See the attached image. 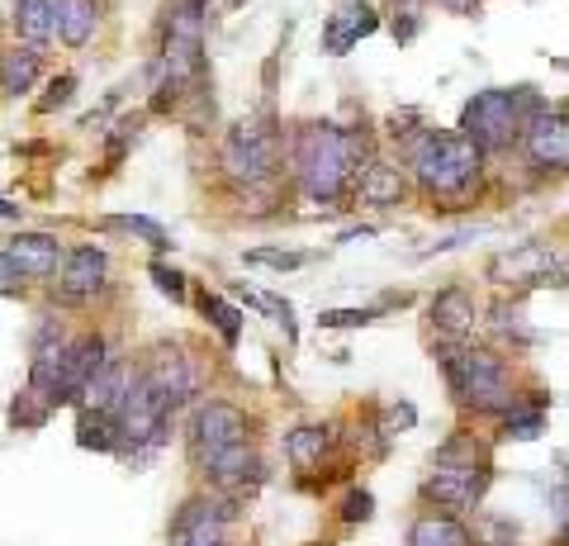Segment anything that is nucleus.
I'll return each instance as SVG.
<instances>
[{
  "mask_svg": "<svg viewBox=\"0 0 569 546\" xmlns=\"http://www.w3.org/2000/svg\"><path fill=\"white\" fill-rule=\"evenodd\" d=\"M475 295L466 286H447L432 295V324L437 332H447V338H470L475 332Z\"/></svg>",
  "mask_w": 569,
  "mask_h": 546,
  "instance_id": "nucleus-17",
  "label": "nucleus"
},
{
  "mask_svg": "<svg viewBox=\"0 0 569 546\" xmlns=\"http://www.w3.org/2000/svg\"><path fill=\"white\" fill-rule=\"evenodd\" d=\"M437 351V366L441 376L451 385V399L460 404L466 414H479V418H503V409L518 399L522 385L512 380L508 361L498 357L489 347H475L466 338H447Z\"/></svg>",
  "mask_w": 569,
  "mask_h": 546,
  "instance_id": "nucleus-2",
  "label": "nucleus"
},
{
  "mask_svg": "<svg viewBox=\"0 0 569 546\" xmlns=\"http://www.w3.org/2000/svg\"><path fill=\"white\" fill-rule=\"evenodd\" d=\"M14 33L29 43V48H43L58 24H52V0H14Z\"/></svg>",
  "mask_w": 569,
  "mask_h": 546,
  "instance_id": "nucleus-26",
  "label": "nucleus"
},
{
  "mask_svg": "<svg viewBox=\"0 0 569 546\" xmlns=\"http://www.w3.org/2000/svg\"><path fill=\"white\" fill-rule=\"evenodd\" d=\"M356 196H361V205H370V209H389L408 196V176L395 162H370L361 171V181H356Z\"/></svg>",
  "mask_w": 569,
  "mask_h": 546,
  "instance_id": "nucleus-19",
  "label": "nucleus"
},
{
  "mask_svg": "<svg viewBox=\"0 0 569 546\" xmlns=\"http://www.w3.org/2000/svg\"><path fill=\"white\" fill-rule=\"evenodd\" d=\"M148 276H152V286H157V290H162V295L171 299V305H186L190 286H186V276L176 271L171 261H152V267H148Z\"/></svg>",
  "mask_w": 569,
  "mask_h": 546,
  "instance_id": "nucleus-31",
  "label": "nucleus"
},
{
  "mask_svg": "<svg viewBox=\"0 0 569 546\" xmlns=\"http://www.w3.org/2000/svg\"><path fill=\"white\" fill-rule=\"evenodd\" d=\"M104 361H110V343H104L100 332H86V338L71 343L67 357H62L58 385H52V409H62V404H81L86 385L104 371Z\"/></svg>",
  "mask_w": 569,
  "mask_h": 546,
  "instance_id": "nucleus-10",
  "label": "nucleus"
},
{
  "mask_svg": "<svg viewBox=\"0 0 569 546\" xmlns=\"http://www.w3.org/2000/svg\"><path fill=\"white\" fill-rule=\"evenodd\" d=\"M0 219H20V205H14V200H0Z\"/></svg>",
  "mask_w": 569,
  "mask_h": 546,
  "instance_id": "nucleus-39",
  "label": "nucleus"
},
{
  "mask_svg": "<svg viewBox=\"0 0 569 546\" xmlns=\"http://www.w3.org/2000/svg\"><path fill=\"white\" fill-rule=\"evenodd\" d=\"M337 514H342V523H347V527L370 523V514H376V499H370V489H351V495L342 499V508H337Z\"/></svg>",
  "mask_w": 569,
  "mask_h": 546,
  "instance_id": "nucleus-34",
  "label": "nucleus"
},
{
  "mask_svg": "<svg viewBox=\"0 0 569 546\" xmlns=\"http://www.w3.org/2000/svg\"><path fill=\"white\" fill-rule=\"evenodd\" d=\"M247 267H276V271H299L309 267V252H295V248H252L242 252Z\"/></svg>",
  "mask_w": 569,
  "mask_h": 546,
  "instance_id": "nucleus-30",
  "label": "nucleus"
},
{
  "mask_svg": "<svg viewBox=\"0 0 569 546\" xmlns=\"http://www.w3.org/2000/svg\"><path fill=\"white\" fill-rule=\"evenodd\" d=\"M541 428H546V395L518 390V399L503 409V433L518 437V443H531V437H541Z\"/></svg>",
  "mask_w": 569,
  "mask_h": 546,
  "instance_id": "nucleus-25",
  "label": "nucleus"
},
{
  "mask_svg": "<svg viewBox=\"0 0 569 546\" xmlns=\"http://www.w3.org/2000/svg\"><path fill=\"white\" fill-rule=\"evenodd\" d=\"M204 475L219 489H228V495H233V489H242V485H261V461H257V451L247 447V443H238V447H223L219 456H209V461L200 466Z\"/></svg>",
  "mask_w": 569,
  "mask_h": 546,
  "instance_id": "nucleus-16",
  "label": "nucleus"
},
{
  "mask_svg": "<svg viewBox=\"0 0 569 546\" xmlns=\"http://www.w3.org/2000/svg\"><path fill=\"white\" fill-rule=\"evenodd\" d=\"M370 162H376V152H370L366 129H342L332 119H305L290 133V167L299 176V190L313 205H342Z\"/></svg>",
  "mask_w": 569,
  "mask_h": 546,
  "instance_id": "nucleus-1",
  "label": "nucleus"
},
{
  "mask_svg": "<svg viewBox=\"0 0 569 546\" xmlns=\"http://www.w3.org/2000/svg\"><path fill=\"white\" fill-rule=\"evenodd\" d=\"M537 110H541L537 91H527V86L479 91L466 100V110H460V133L475 138L485 152H508V148H522V133Z\"/></svg>",
  "mask_w": 569,
  "mask_h": 546,
  "instance_id": "nucleus-4",
  "label": "nucleus"
},
{
  "mask_svg": "<svg viewBox=\"0 0 569 546\" xmlns=\"http://www.w3.org/2000/svg\"><path fill=\"white\" fill-rule=\"evenodd\" d=\"M489 324H493L498 332H512L518 343L531 338V332H527V319H522V305H493V309H489Z\"/></svg>",
  "mask_w": 569,
  "mask_h": 546,
  "instance_id": "nucleus-33",
  "label": "nucleus"
},
{
  "mask_svg": "<svg viewBox=\"0 0 569 546\" xmlns=\"http://www.w3.org/2000/svg\"><path fill=\"white\" fill-rule=\"evenodd\" d=\"M43 62H39V48H14L6 52V62H0V86H6V96H24L33 81H39Z\"/></svg>",
  "mask_w": 569,
  "mask_h": 546,
  "instance_id": "nucleus-27",
  "label": "nucleus"
},
{
  "mask_svg": "<svg viewBox=\"0 0 569 546\" xmlns=\"http://www.w3.org/2000/svg\"><path fill=\"white\" fill-rule=\"evenodd\" d=\"M422 0H395V10H418Z\"/></svg>",
  "mask_w": 569,
  "mask_h": 546,
  "instance_id": "nucleus-40",
  "label": "nucleus"
},
{
  "mask_svg": "<svg viewBox=\"0 0 569 546\" xmlns=\"http://www.w3.org/2000/svg\"><path fill=\"white\" fill-rule=\"evenodd\" d=\"M77 447H86V451H104V456L123 451L119 414H110V409H77Z\"/></svg>",
  "mask_w": 569,
  "mask_h": 546,
  "instance_id": "nucleus-20",
  "label": "nucleus"
},
{
  "mask_svg": "<svg viewBox=\"0 0 569 546\" xmlns=\"http://www.w3.org/2000/svg\"><path fill=\"white\" fill-rule=\"evenodd\" d=\"M58 280H62L67 299H91L96 290H104V280H110V257H104L96 242H81V248L67 252Z\"/></svg>",
  "mask_w": 569,
  "mask_h": 546,
  "instance_id": "nucleus-13",
  "label": "nucleus"
},
{
  "mask_svg": "<svg viewBox=\"0 0 569 546\" xmlns=\"http://www.w3.org/2000/svg\"><path fill=\"white\" fill-rule=\"evenodd\" d=\"M408 546H479L475 533L456 514H422L413 527H408Z\"/></svg>",
  "mask_w": 569,
  "mask_h": 546,
  "instance_id": "nucleus-21",
  "label": "nucleus"
},
{
  "mask_svg": "<svg viewBox=\"0 0 569 546\" xmlns=\"http://www.w3.org/2000/svg\"><path fill=\"white\" fill-rule=\"evenodd\" d=\"M52 24H58V39L67 48H81V43H91L100 10H96V0H52Z\"/></svg>",
  "mask_w": 569,
  "mask_h": 546,
  "instance_id": "nucleus-22",
  "label": "nucleus"
},
{
  "mask_svg": "<svg viewBox=\"0 0 569 546\" xmlns=\"http://www.w3.org/2000/svg\"><path fill=\"white\" fill-rule=\"evenodd\" d=\"M247 418L238 404H228V399H209V404H200V409L190 414V423H186V443H190V461L194 466H204L209 456H219L223 447H238V443H247Z\"/></svg>",
  "mask_w": 569,
  "mask_h": 546,
  "instance_id": "nucleus-6",
  "label": "nucleus"
},
{
  "mask_svg": "<svg viewBox=\"0 0 569 546\" xmlns=\"http://www.w3.org/2000/svg\"><path fill=\"white\" fill-rule=\"evenodd\" d=\"M437 6H447L456 14H470V10H479V0H437Z\"/></svg>",
  "mask_w": 569,
  "mask_h": 546,
  "instance_id": "nucleus-38",
  "label": "nucleus"
},
{
  "mask_svg": "<svg viewBox=\"0 0 569 546\" xmlns=\"http://www.w3.org/2000/svg\"><path fill=\"white\" fill-rule=\"evenodd\" d=\"M332 443L328 423H295L290 433H284V461H290L295 470H309L323 461V451Z\"/></svg>",
  "mask_w": 569,
  "mask_h": 546,
  "instance_id": "nucleus-24",
  "label": "nucleus"
},
{
  "mask_svg": "<svg viewBox=\"0 0 569 546\" xmlns=\"http://www.w3.org/2000/svg\"><path fill=\"white\" fill-rule=\"evenodd\" d=\"M71 96H77V77H58V81L48 86V96L39 100V115H52V110H58V105H67Z\"/></svg>",
  "mask_w": 569,
  "mask_h": 546,
  "instance_id": "nucleus-36",
  "label": "nucleus"
},
{
  "mask_svg": "<svg viewBox=\"0 0 569 546\" xmlns=\"http://www.w3.org/2000/svg\"><path fill=\"white\" fill-rule=\"evenodd\" d=\"M228 6H247V0H228Z\"/></svg>",
  "mask_w": 569,
  "mask_h": 546,
  "instance_id": "nucleus-41",
  "label": "nucleus"
},
{
  "mask_svg": "<svg viewBox=\"0 0 569 546\" xmlns=\"http://www.w3.org/2000/svg\"><path fill=\"white\" fill-rule=\"evenodd\" d=\"M176 546H223V533H194V537H176Z\"/></svg>",
  "mask_w": 569,
  "mask_h": 546,
  "instance_id": "nucleus-37",
  "label": "nucleus"
},
{
  "mask_svg": "<svg viewBox=\"0 0 569 546\" xmlns=\"http://www.w3.org/2000/svg\"><path fill=\"white\" fill-rule=\"evenodd\" d=\"M380 305L370 309H318V328H361V324H376L380 319Z\"/></svg>",
  "mask_w": 569,
  "mask_h": 546,
  "instance_id": "nucleus-32",
  "label": "nucleus"
},
{
  "mask_svg": "<svg viewBox=\"0 0 569 546\" xmlns=\"http://www.w3.org/2000/svg\"><path fill=\"white\" fill-rule=\"evenodd\" d=\"M489 280L493 286H503V290H537V286H556L560 276V257L546 248V242H518V248H508V252H498L489 261Z\"/></svg>",
  "mask_w": 569,
  "mask_h": 546,
  "instance_id": "nucleus-7",
  "label": "nucleus"
},
{
  "mask_svg": "<svg viewBox=\"0 0 569 546\" xmlns=\"http://www.w3.org/2000/svg\"><path fill=\"white\" fill-rule=\"evenodd\" d=\"M432 466H447V470H493V447L485 443V437H475L470 428H460L441 447H432Z\"/></svg>",
  "mask_w": 569,
  "mask_h": 546,
  "instance_id": "nucleus-18",
  "label": "nucleus"
},
{
  "mask_svg": "<svg viewBox=\"0 0 569 546\" xmlns=\"http://www.w3.org/2000/svg\"><path fill=\"white\" fill-rule=\"evenodd\" d=\"M142 376L152 380V390L162 395L176 414L186 409V404L200 395V366H194L186 357V347H176V343H157V351L148 357V366H142Z\"/></svg>",
  "mask_w": 569,
  "mask_h": 546,
  "instance_id": "nucleus-8",
  "label": "nucleus"
},
{
  "mask_svg": "<svg viewBox=\"0 0 569 546\" xmlns=\"http://www.w3.org/2000/svg\"><path fill=\"white\" fill-rule=\"evenodd\" d=\"M104 228L110 234H123V238H142V242H152L157 252H167L171 248V234L157 219H148V215H110L104 219Z\"/></svg>",
  "mask_w": 569,
  "mask_h": 546,
  "instance_id": "nucleus-29",
  "label": "nucleus"
},
{
  "mask_svg": "<svg viewBox=\"0 0 569 546\" xmlns=\"http://www.w3.org/2000/svg\"><path fill=\"white\" fill-rule=\"evenodd\" d=\"M200 314H204L213 328H219V338H223L228 347H238V338H242V309L233 305V299L204 290V295H200Z\"/></svg>",
  "mask_w": 569,
  "mask_h": 546,
  "instance_id": "nucleus-28",
  "label": "nucleus"
},
{
  "mask_svg": "<svg viewBox=\"0 0 569 546\" xmlns=\"http://www.w3.org/2000/svg\"><path fill=\"white\" fill-rule=\"evenodd\" d=\"M129 380H133V371H129V361H104V371L86 385V395H81V404L77 409H110V414H119V399L129 395Z\"/></svg>",
  "mask_w": 569,
  "mask_h": 546,
  "instance_id": "nucleus-23",
  "label": "nucleus"
},
{
  "mask_svg": "<svg viewBox=\"0 0 569 546\" xmlns=\"http://www.w3.org/2000/svg\"><path fill=\"white\" fill-rule=\"evenodd\" d=\"M380 29V14L366 6V0H347V6H337L328 20H323V52L328 58H347V52L370 39V33Z\"/></svg>",
  "mask_w": 569,
  "mask_h": 546,
  "instance_id": "nucleus-12",
  "label": "nucleus"
},
{
  "mask_svg": "<svg viewBox=\"0 0 569 546\" xmlns=\"http://www.w3.org/2000/svg\"><path fill=\"white\" fill-rule=\"evenodd\" d=\"M493 485V470H447V466H432L422 485V499L437 504L441 514H475L485 504Z\"/></svg>",
  "mask_w": 569,
  "mask_h": 546,
  "instance_id": "nucleus-11",
  "label": "nucleus"
},
{
  "mask_svg": "<svg viewBox=\"0 0 569 546\" xmlns=\"http://www.w3.org/2000/svg\"><path fill=\"white\" fill-rule=\"evenodd\" d=\"M522 157L537 171L569 176V110H537L522 133Z\"/></svg>",
  "mask_w": 569,
  "mask_h": 546,
  "instance_id": "nucleus-9",
  "label": "nucleus"
},
{
  "mask_svg": "<svg viewBox=\"0 0 569 546\" xmlns=\"http://www.w3.org/2000/svg\"><path fill=\"white\" fill-rule=\"evenodd\" d=\"M380 428L385 433H408V428H418V409H413V404H389V409H385V418H380Z\"/></svg>",
  "mask_w": 569,
  "mask_h": 546,
  "instance_id": "nucleus-35",
  "label": "nucleus"
},
{
  "mask_svg": "<svg viewBox=\"0 0 569 546\" xmlns=\"http://www.w3.org/2000/svg\"><path fill=\"white\" fill-rule=\"evenodd\" d=\"M403 157L413 167L418 186L432 200H470V190L485 176V148L466 133H441V129H418L413 138H403Z\"/></svg>",
  "mask_w": 569,
  "mask_h": 546,
  "instance_id": "nucleus-3",
  "label": "nucleus"
},
{
  "mask_svg": "<svg viewBox=\"0 0 569 546\" xmlns=\"http://www.w3.org/2000/svg\"><path fill=\"white\" fill-rule=\"evenodd\" d=\"M223 171H228V181H238V190L261 186L266 176L276 171V125H266V119H242V125L228 129Z\"/></svg>",
  "mask_w": 569,
  "mask_h": 546,
  "instance_id": "nucleus-5",
  "label": "nucleus"
},
{
  "mask_svg": "<svg viewBox=\"0 0 569 546\" xmlns=\"http://www.w3.org/2000/svg\"><path fill=\"white\" fill-rule=\"evenodd\" d=\"M238 518V499L228 495V489H219V495H194L186 499V508L176 514L171 533L176 537H194V533H223L228 523Z\"/></svg>",
  "mask_w": 569,
  "mask_h": 546,
  "instance_id": "nucleus-14",
  "label": "nucleus"
},
{
  "mask_svg": "<svg viewBox=\"0 0 569 546\" xmlns=\"http://www.w3.org/2000/svg\"><path fill=\"white\" fill-rule=\"evenodd\" d=\"M14 257V267H20L29 280H48V276H62V248H58V238L52 234H14L10 238V248Z\"/></svg>",
  "mask_w": 569,
  "mask_h": 546,
  "instance_id": "nucleus-15",
  "label": "nucleus"
}]
</instances>
